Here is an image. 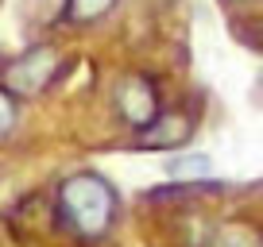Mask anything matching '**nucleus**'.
<instances>
[{
    "label": "nucleus",
    "instance_id": "nucleus-4",
    "mask_svg": "<svg viewBox=\"0 0 263 247\" xmlns=\"http://www.w3.org/2000/svg\"><path fill=\"white\" fill-rule=\"evenodd\" d=\"M190 139V120L178 112L171 116H155V120L147 123V132L140 135L143 147H174V143H186Z\"/></svg>",
    "mask_w": 263,
    "mask_h": 247
},
{
    "label": "nucleus",
    "instance_id": "nucleus-3",
    "mask_svg": "<svg viewBox=\"0 0 263 247\" xmlns=\"http://www.w3.org/2000/svg\"><path fill=\"white\" fill-rule=\"evenodd\" d=\"M116 100V112L132 123V128H147L151 120L159 116V97H155V85L147 77H124L112 93Z\"/></svg>",
    "mask_w": 263,
    "mask_h": 247
},
{
    "label": "nucleus",
    "instance_id": "nucleus-6",
    "mask_svg": "<svg viewBox=\"0 0 263 247\" xmlns=\"http://www.w3.org/2000/svg\"><path fill=\"white\" fill-rule=\"evenodd\" d=\"M166 174L171 178H201V174H209V155H178L166 162Z\"/></svg>",
    "mask_w": 263,
    "mask_h": 247
},
{
    "label": "nucleus",
    "instance_id": "nucleus-7",
    "mask_svg": "<svg viewBox=\"0 0 263 247\" xmlns=\"http://www.w3.org/2000/svg\"><path fill=\"white\" fill-rule=\"evenodd\" d=\"M16 100H12V93L8 89H0V135L4 132H12V128H16Z\"/></svg>",
    "mask_w": 263,
    "mask_h": 247
},
{
    "label": "nucleus",
    "instance_id": "nucleus-1",
    "mask_svg": "<svg viewBox=\"0 0 263 247\" xmlns=\"http://www.w3.org/2000/svg\"><path fill=\"white\" fill-rule=\"evenodd\" d=\"M58 209H62L66 224L78 236H105L108 224H112L116 201H112V190H108L105 178H97V174H74L58 190Z\"/></svg>",
    "mask_w": 263,
    "mask_h": 247
},
{
    "label": "nucleus",
    "instance_id": "nucleus-2",
    "mask_svg": "<svg viewBox=\"0 0 263 247\" xmlns=\"http://www.w3.org/2000/svg\"><path fill=\"white\" fill-rule=\"evenodd\" d=\"M54 70H58V50L54 47H31L24 58H16L4 70V89L20 93V97H39L50 85Z\"/></svg>",
    "mask_w": 263,
    "mask_h": 247
},
{
    "label": "nucleus",
    "instance_id": "nucleus-5",
    "mask_svg": "<svg viewBox=\"0 0 263 247\" xmlns=\"http://www.w3.org/2000/svg\"><path fill=\"white\" fill-rule=\"evenodd\" d=\"M112 8H116V0H66V19L70 24H97Z\"/></svg>",
    "mask_w": 263,
    "mask_h": 247
}]
</instances>
